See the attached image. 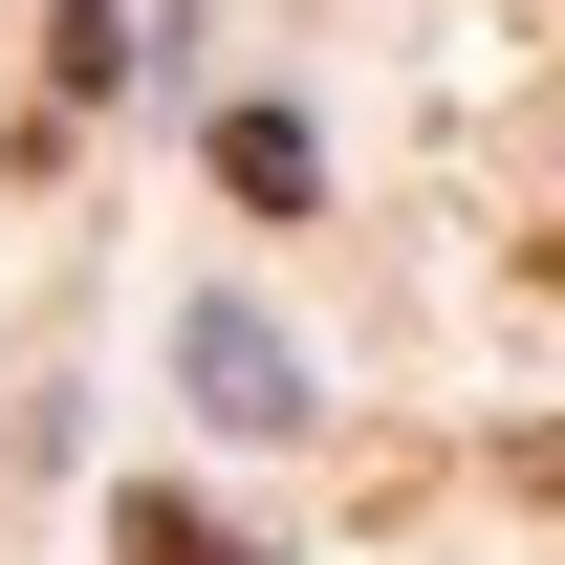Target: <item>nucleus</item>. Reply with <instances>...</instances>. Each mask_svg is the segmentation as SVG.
Masks as SVG:
<instances>
[{
    "instance_id": "1",
    "label": "nucleus",
    "mask_w": 565,
    "mask_h": 565,
    "mask_svg": "<svg viewBox=\"0 0 565 565\" xmlns=\"http://www.w3.org/2000/svg\"><path fill=\"white\" fill-rule=\"evenodd\" d=\"M196 392L239 435H305V370H282V327H239V305H196Z\"/></svg>"
},
{
    "instance_id": "2",
    "label": "nucleus",
    "mask_w": 565,
    "mask_h": 565,
    "mask_svg": "<svg viewBox=\"0 0 565 565\" xmlns=\"http://www.w3.org/2000/svg\"><path fill=\"white\" fill-rule=\"evenodd\" d=\"M217 196H239V217H305V196H327L305 109H239V131H217Z\"/></svg>"
},
{
    "instance_id": "3",
    "label": "nucleus",
    "mask_w": 565,
    "mask_h": 565,
    "mask_svg": "<svg viewBox=\"0 0 565 565\" xmlns=\"http://www.w3.org/2000/svg\"><path fill=\"white\" fill-rule=\"evenodd\" d=\"M44 87H66V109H109V87H131V22H109V0H66V22H44Z\"/></svg>"
},
{
    "instance_id": "4",
    "label": "nucleus",
    "mask_w": 565,
    "mask_h": 565,
    "mask_svg": "<svg viewBox=\"0 0 565 565\" xmlns=\"http://www.w3.org/2000/svg\"><path fill=\"white\" fill-rule=\"evenodd\" d=\"M109 544H131V565H262L239 522H196V500H152V479H131V522H109Z\"/></svg>"
},
{
    "instance_id": "5",
    "label": "nucleus",
    "mask_w": 565,
    "mask_h": 565,
    "mask_svg": "<svg viewBox=\"0 0 565 565\" xmlns=\"http://www.w3.org/2000/svg\"><path fill=\"white\" fill-rule=\"evenodd\" d=\"M522 500H565V435H522Z\"/></svg>"
},
{
    "instance_id": "6",
    "label": "nucleus",
    "mask_w": 565,
    "mask_h": 565,
    "mask_svg": "<svg viewBox=\"0 0 565 565\" xmlns=\"http://www.w3.org/2000/svg\"><path fill=\"white\" fill-rule=\"evenodd\" d=\"M544 282H565V239H544Z\"/></svg>"
}]
</instances>
